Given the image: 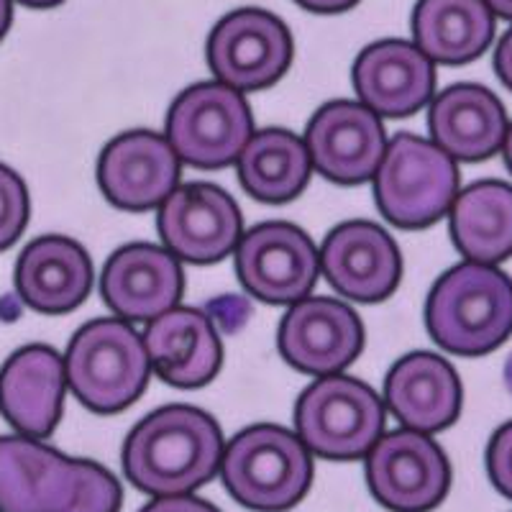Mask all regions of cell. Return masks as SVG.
I'll return each mask as SVG.
<instances>
[{"instance_id": "obj_14", "label": "cell", "mask_w": 512, "mask_h": 512, "mask_svg": "<svg viewBox=\"0 0 512 512\" xmlns=\"http://www.w3.org/2000/svg\"><path fill=\"white\" fill-rule=\"evenodd\" d=\"M177 180L180 157L164 136L152 131L121 134L100 154V190L116 208H157L177 190Z\"/></svg>"}, {"instance_id": "obj_28", "label": "cell", "mask_w": 512, "mask_h": 512, "mask_svg": "<svg viewBox=\"0 0 512 512\" xmlns=\"http://www.w3.org/2000/svg\"><path fill=\"white\" fill-rule=\"evenodd\" d=\"M29 221V192L24 180L0 164V251L21 236Z\"/></svg>"}, {"instance_id": "obj_31", "label": "cell", "mask_w": 512, "mask_h": 512, "mask_svg": "<svg viewBox=\"0 0 512 512\" xmlns=\"http://www.w3.org/2000/svg\"><path fill=\"white\" fill-rule=\"evenodd\" d=\"M141 512H218L216 507L208 502L198 500L190 495H177V497H159V500L149 502Z\"/></svg>"}, {"instance_id": "obj_30", "label": "cell", "mask_w": 512, "mask_h": 512, "mask_svg": "<svg viewBox=\"0 0 512 512\" xmlns=\"http://www.w3.org/2000/svg\"><path fill=\"white\" fill-rule=\"evenodd\" d=\"M210 313H213L210 320H218L226 331H239L246 323V318H249V305L241 297L226 295L216 300V303H210Z\"/></svg>"}, {"instance_id": "obj_5", "label": "cell", "mask_w": 512, "mask_h": 512, "mask_svg": "<svg viewBox=\"0 0 512 512\" xmlns=\"http://www.w3.org/2000/svg\"><path fill=\"white\" fill-rule=\"evenodd\" d=\"M456 162L433 141L400 134L387 144L374 175L382 216L400 228H425L454 208L459 195Z\"/></svg>"}, {"instance_id": "obj_2", "label": "cell", "mask_w": 512, "mask_h": 512, "mask_svg": "<svg viewBox=\"0 0 512 512\" xmlns=\"http://www.w3.org/2000/svg\"><path fill=\"white\" fill-rule=\"evenodd\" d=\"M425 323L451 354H489L512 333V280L487 264L448 269L428 295Z\"/></svg>"}, {"instance_id": "obj_4", "label": "cell", "mask_w": 512, "mask_h": 512, "mask_svg": "<svg viewBox=\"0 0 512 512\" xmlns=\"http://www.w3.org/2000/svg\"><path fill=\"white\" fill-rule=\"evenodd\" d=\"M221 477L241 505L282 510L308 492L313 461L300 436L277 425H254L226 446Z\"/></svg>"}, {"instance_id": "obj_8", "label": "cell", "mask_w": 512, "mask_h": 512, "mask_svg": "<svg viewBox=\"0 0 512 512\" xmlns=\"http://www.w3.org/2000/svg\"><path fill=\"white\" fill-rule=\"evenodd\" d=\"M208 62L218 82L249 93L274 85L292 62V36L280 18L241 8L218 21L208 39Z\"/></svg>"}, {"instance_id": "obj_21", "label": "cell", "mask_w": 512, "mask_h": 512, "mask_svg": "<svg viewBox=\"0 0 512 512\" xmlns=\"http://www.w3.org/2000/svg\"><path fill=\"white\" fill-rule=\"evenodd\" d=\"M384 397L410 431L433 433L459 418L461 384L446 359L415 351L387 374Z\"/></svg>"}, {"instance_id": "obj_32", "label": "cell", "mask_w": 512, "mask_h": 512, "mask_svg": "<svg viewBox=\"0 0 512 512\" xmlns=\"http://www.w3.org/2000/svg\"><path fill=\"white\" fill-rule=\"evenodd\" d=\"M495 67L500 80L505 82V88L512 90V29L502 36L495 52Z\"/></svg>"}, {"instance_id": "obj_29", "label": "cell", "mask_w": 512, "mask_h": 512, "mask_svg": "<svg viewBox=\"0 0 512 512\" xmlns=\"http://www.w3.org/2000/svg\"><path fill=\"white\" fill-rule=\"evenodd\" d=\"M489 479L507 500H512V423L502 425L487 451Z\"/></svg>"}, {"instance_id": "obj_10", "label": "cell", "mask_w": 512, "mask_h": 512, "mask_svg": "<svg viewBox=\"0 0 512 512\" xmlns=\"http://www.w3.org/2000/svg\"><path fill=\"white\" fill-rule=\"evenodd\" d=\"M367 479L384 507L395 512H425L446 497L451 472L433 438L405 428L379 438L369 451Z\"/></svg>"}, {"instance_id": "obj_17", "label": "cell", "mask_w": 512, "mask_h": 512, "mask_svg": "<svg viewBox=\"0 0 512 512\" xmlns=\"http://www.w3.org/2000/svg\"><path fill=\"white\" fill-rule=\"evenodd\" d=\"M433 62L408 41H377L354 64V88L377 116H413L433 95Z\"/></svg>"}, {"instance_id": "obj_35", "label": "cell", "mask_w": 512, "mask_h": 512, "mask_svg": "<svg viewBox=\"0 0 512 512\" xmlns=\"http://www.w3.org/2000/svg\"><path fill=\"white\" fill-rule=\"evenodd\" d=\"M11 18H13L11 0H0V39L6 36L8 26H11Z\"/></svg>"}, {"instance_id": "obj_7", "label": "cell", "mask_w": 512, "mask_h": 512, "mask_svg": "<svg viewBox=\"0 0 512 512\" xmlns=\"http://www.w3.org/2000/svg\"><path fill=\"white\" fill-rule=\"evenodd\" d=\"M254 136L249 103L223 82H200L172 103L167 141L177 157L200 169L236 162Z\"/></svg>"}, {"instance_id": "obj_3", "label": "cell", "mask_w": 512, "mask_h": 512, "mask_svg": "<svg viewBox=\"0 0 512 512\" xmlns=\"http://www.w3.org/2000/svg\"><path fill=\"white\" fill-rule=\"evenodd\" d=\"M67 384L77 400L95 413H118L144 392L152 372L144 336L126 320L103 318L82 326L72 338Z\"/></svg>"}, {"instance_id": "obj_27", "label": "cell", "mask_w": 512, "mask_h": 512, "mask_svg": "<svg viewBox=\"0 0 512 512\" xmlns=\"http://www.w3.org/2000/svg\"><path fill=\"white\" fill-rule=\"evenodd\" d=\"M121 510V487L111 472L95 461L80 459V487L75 502L67 512H118Z\"/></svg>"}, {"instance_id": "obj_37", "label": "cell", "mask_w": 512, "mask_h": 512, "mask_svg": "<svg viewBox=\"0 0 512 512\" xmlns=\"http://www.w3.org/2000/svg\"><path fill=\"white\" fill-rule=\"evenodd\" d=\"M502 152H505V162L512 172V126L507 128V139H505V146H502Z\"/></svg>"}, {"instance_id": "obj_13", "label": "cell", "mask_w": 512, "mask_h": 512, "mask_svg": "<svg viewBox=\"0 0 512 512\" xmlns=\"http://www.w3.org/2000/svg\"><path fill=\"white\" fill-rule=\"evenodd\" d=\"M305 146L320 175L341 185H356L377 175L387 154L379 116L351 100L323 105L310 121Z\"/></svg>"}, {"instance_id": "obj_19", "label": "cell", "mask_w": 512, "mask_h": 512, "mask_svg": "<svg viewBox=\"0 0 512 512\" xmlns=\"http://www.w3.org/2000/svg\"><path fill=\"white\" fill-rule=\"evenodd\" d=\"M67 369L49 346H26L0 369V413L29 438H47L62 415Z\"/></svg>"}, {"instance_id": "obj_34", "label": "cell", "mask_w": 512, "mask_h": 512, "mask_svg": "<svg viewBox=\"0 0 512 512\" xmlns=\"http://www.w3.org/2000/svg\"><path fill=\"white\" fill-rule=\"evenodd\" d=\"M489 6V11L497 13V16L507 18V21H512V0H484Z\"/></svg>"}, {"instance_id": "obj_22", "label": "cell", "mask_w": 512, "mask_h": 512, "mask_svg": "<svg viewBox=\"0 0 512 512\" xmlns=\"http://www.w3.org/2000/svg\"><path fill=\"white\" fill-rule=\"evenodd\" d=\"M144 344L154 372L175 387L208 384L221 369L216 326L200 310L175 308L149 323Z\"/></svg>"}, {"instance_id": "obj_38", "label": "cell", "mask_w": 512, "mask_h": 512, "mask_svg": "<svg viewBox=\"0 0 512 512\" xmlns=\"http://www.w3.org/2000/svg\"><path fill=\"white\" fill-rule=\"evenodd\" d=\"M505 382H507V387H510V392H512V356H510V361H507V367H505Z\"/></svg>"}, {"instance_id": "obj_36", "label": "cell", "mask_w": 512, "mask_h": 512, "mask_svg": "<svg viewBox=\"0 0 512 512\" xmlns=\"http://www.w3.org/2000/svg\"><path fill=\"white\" fill-rule=\"evenodd\" d=\"M18 3H24V6L29 8H52V6H59L62 0H18Z\"/></svg>"}, {"instance_id": "obj_15", "label": "cell", "mask_w": 512, "mask_h": 512, "mask_svg": "<svg viewBox=\"0 0 512 512\" xmlns=\"http://www.w3.org/2000/svg\"><path fill=\"white\" fill-rule=\"evenodd\" d=\"M320 272L338 295L356 303H379L400 285V249L387 231L351 221L331 231L320 249Z\"/></svg>"}, {"instance_id": "obj_26", "label": "cell", "mask_w": 512, "mask_h": 512, "mask_svg": "<svg viewBox=\"0 0 512 512\" xmlns=\"http://www.w3.org/2000/svg\"><path fill=\"white\" fill-rule=\"evenodd\" d=\"M310 169L313 162L305 141L285 128L256 131L239 157L241 185L264 203H285L300 195Z\"/></svg>"}, {"instance_id": "obj_1", "label": "cell", "mask_w": 512, "mask_h": 512, "mask_svg": "<svg viewBox=\"0 0 512 512\" xmlns=\"http://www.w3.org/2000/svg\"><path fill=\"white\" fill-rule=\"evenodd\" d=\"M221 428L190 405L146 415L123 446V469L139 489L157 497L187 495L210 482L223 461Z\"/></svg>"}, {"instance_id": "obj_25", "label": "cell", "mask_w": 512, "mask_h": 512, "mask_svg": "<svg viewBox=\"0 0 512 512\" xmlns=\"http://www.w3.org/2000/svg\"><path fill=\"white\" fill-rule=\"evenodd\" d=\"M451 236L456 249L474 264L492 267L512 256V187L487 180L456 195Z\"/></svg>"}, {"instance_id": "obj_6", "label": "cell", "mask_w": 512, "mask_h": 512, "mask_svg": "<svg viewBox=\"0 0 512 512\" xmlns=\"http://www.w3.org/2000/svg\"><path fill=\"white\" fill-rule=\"evenodd\" d=\"M300 441L310 454L333 461L369 456L384 431L382 400L359 379L320 377L300 395L295 408Z\"/></svg>"}, {"instance_id": "obj_33", "label": "cell", "mask_w": 512, "mask_h": 512, "mask_svg": "<svg viewBox=\"0 0 512 512\" xmlns=\"http://www.w3.org/2000/svg\"><path fill=\"white\" fill-rule=\"evenodd\" d=\"M295 3L313 13H344L354 8L359 0H295Z\"/></svg>"}, {"instance_id": "obj_11", "label": "cell", "mask_w": 512, "mask_h": 512, "mask_svg": "<svg viewBox=\"0 0 512 512\" xmlns=\"http://www.w3.org/2000/svg\"><path fill=\"white\" fill-rule=\"evenodd\" d=\"M157 228L169 254L195 264L221 262L241 244L239 205L208 182L177 187L159 205Z\"/></svg>"}, {"instance_id": "obj_16", "label": "cell", "mask_w": 512, "mask_h": 512, "mask_svg": "<svg viewBox=\"0 0 512 512\" xmlns=\"http://www.w3.org/2000/svg\"><path fill=\"white\" fill-rule=\"evenodd\" d=\"M80 487V459L31 438H0V512H67Z\"/></svg>"}, {"instance_id": "obj_9", "label": "cell", "mask_w": 512, "mask_h": 512, "mask_svg": "<svg viewBox=\"0 0 512 512\" xmlns=\"http://www.w3.org/2000/svg\"><path fill=\"white\" fill-rule=\"evenodd\" d=\"M236 272L264 303H300L318 280L320 254L308 233L292 223H262L241 236Z\"/></svg>"}, {"instance_id": "obj_23", "label": "cell", "mask_w": 512, "mask_h": 512, "mask_svg": "<svg viewBox=\"0 0 512 512\" xmlns=\"http://www.w3.org/2000/svg\"><path fill=\"white\" fill-rule=\"evenodd\" d=\"M431 134L451 159L479 162L505 146V108L487 88L454 85L433 100Z\"/></svg>"}, {"instance_id": "obj_12", "label": "cell", "mask_w": 512, "mask_h": 512, "mask_svg": "<svg viewBox=\"0 0 512 512\" xmlns=\"http://www.w3.org/2000/svg\"><path fill=\"white\" fill-rule=\"evenodd\" d=\"M277 346L290 367L331 377L361 354L364 328L349 305L331 297H305L282 318Z\"/></svg>"}, {"instance_id": "obj_18", "label": "cell", "mask_w": 512, "mask_h": 512, "mask_svg": "<svg viewBox=\"0 0 512 512\" xmlns=\"http://www.w3.org/2000/svg\"><path fill=\"white\" fill-rule=\"evenodd\" d=\"M182 269L175 254L152 244H131L111 256L103 272V297L123 320H157L175 310Z\"/></svg>"}, {"instance_id": "obj_24", "label": "cell", "mask_w": 512, "mask_h": 512, "mask_svg": "<svg viewBox=\"0 0 512 512\" xmlns=\"http://www.w3.org/2000/svg\"><path fill=\"white\" fill-rule=\"evenodd\" d=\"M495 34V13L484 0H418L413 13L415 47L441 64L477 59Z\"/></svg>"}, {"instance_id": "obj_20", "label": "cell", "mask_w": 512, "mask_h": 512, "mask_svg": "<svg viewBox=\"0 0 512 512\" xmlns=\"http://www.w3.org/2000/svg\"><path fill=\"white\" fill-rule=\"evenodd\" d=\"M16 290L39 313H70L93 290L88 251L64 236L31 241L16 264Z\"/></svg>"}]
</instances>
